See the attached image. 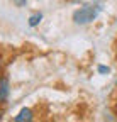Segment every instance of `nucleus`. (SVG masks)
<instances>
[{
  "mask_svg": "<svg viewBox=\"0 0 117 122\" xmlns=\"http://www.w3.org/2000/svg\"><path fill=\"white\" fill-rule=\"evenodd\" d=\"M112 110H114V115L117 117V100L114 102V107H112Z\"/></svg>",
  "mask_w": 117,
  "mask_h": 122,
  "instance_id": "nucleus-9",
  "label": "nucleus"
},
{
  "mask_svg": "<svg viewBox=\"0 0 117 122\" xmlns=\"http://www.w3.org/2000/svg\"><path fill=\"white\" fill-rule=\"evenodd\" d=\"M14 2V7H17V9H24V7H27V0H12Z\"/></svg>",
  "mask_w": 117,
  "mask_h": 122,
  "instance_id": "nucleus-6",
  "label": "nucleus"
},
{
  "mask_svg": "<svg viewBox=\"0 0 117 122\" xmlns=\"http://www.w3.org/2000/svg\"><path fill=\"white\" fill-rule=\"evenodd\" d=\"M10 100V78L7 73H0V105H7Z\"/></svg>",
  "mask_w": 117,
  "mask_h": 122,
  "instance_id": "nucleus-2",
  "label": "nucleus"
},
{
  "mask_svg": "<svg viewBox=\"0 0 117 122\" xmlns=\"http://www.w3.org/2000/svg\"><path fill=\"white\" fill-rule=\"evenodd\" d=\"M102 9H104V7H102V4L98 2V0L86 2V4L80 5L75 12H73L71 20H73V24H76V25H88L93 20H97V17L100 15Z\"/></svg>",
  "mask_w": 117,
  "mask_h": 122,
  "instance_id": "nucleus-1",
  "label": "nucleus"
},
{
  "mask_svg": "<svg viewBox=\"0 0 117 122\" xmlns=\"http://www.w3.org/2000/svg\"><path fill=\"white\" fill-rule=\"evenodd\" d=\"M97 73H98V75H109V73H110V68H109L107 65H98V66H97Z\"/></svg>",
  "mask_w": 117,
  "mask_h": 122,
  "instance_id": "nucleus-5",
  "label": "nucleus"
},
{
  "mask_svg": "<svg viewBox=\"0 0 117 122\" xmlns=\"http://www.w3.org/2000/svg\"><path fill=\"white\" fill-rule=\"evenodd\" d=\"M36 119V114L32 109H29V107H24L20 109L15 115L12 117V122H32Z\"/></svg>",
  "mask_w": 117,
  "mask_h": 122,
  "instance_id": "nucleus-3",
  "label": "nucleus"
},
{
  "mask_svg": "<svg viewBox=\"0 0 117 122\" xmlns=\"http://www.w3.org/2000/svg\"><path fill=\"white\" fill-rule=\"evenodd\" d=\"M4 117H5V107L2 105L0 107V120H4Z\"/></svg>",
  "mask_w": 117,
  "mask_h": 122,
  "instance_id": "nucleus-7",
  "label": "nucleus"
},
{
  "mask_svg": "<svg viewBox=\"0 0 117 122\" xmlns=\"http://www.w3.org/2000/svg\"><path fill=\"white\" fill-rule=\"evenodd\" d=\"M2 68H4V54L0 53V73H2Z\"/></svg>",
  "mask_w": 117,
  "mask_h": 122,
  "instance_id": "nucleus-8",
  "label": "nucleus"
},
{
  "mask_svg": "<svg viewBox=\"0 0 117 122\" xmlns=\"http://www.w3.org/2000/svg\"><path fill=\"white\" fill-rule=\"evenodd\" d=\"M114 83H115V86H117V78H115V81H114Z\"/></svg>",
  "mask_w": 117,
  "mask_h": 122,
  "instance_id": "nucleus-10",
  "label": "nucleus"
},
{
  "mask_svg": "<svg viewBox=\"0 0 117 122\" xmlns=\"http://www.w3.org/2000/svg\"><path fill=\"white\" fill-rule=\"evenodd\" d=\"M42 19H44V14H42V12H32L31 15H29V19H27V25L36 29V27H39Z\"/></svg>",
  "mask_w": 117,
  "mask_h": 122,
  "instance_id": "nucleus-4",
  "label": "nucleus"
}]
</instances>
